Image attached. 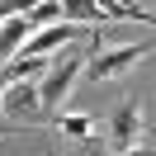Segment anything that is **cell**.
<instances>
[{"label": "cell", "instance_id": "obj_5", "mask_svg": "<svg viewBox=\"0 0 156 156\" xmlns=\"http://www.w3.org/2000/svg\"><path fill=\"white\" fill-rule=\"evenodd\" d=\"M137 123H142V109H137V104H118V109H114V118H109V137H114V151H123V147L137 137Z\"/></svg>", "mask_w": 156, "mask_h": 156}, {"label": "cell", "instance_id": "obj_6", "mask_svg": "<svg viewBox=\"0 0 156 156\" xmlns=\"http://www.w3.org/2000/svg\"><path fill=\"white\" fill-rule=\"evenodd\" d=\"M57 133H66V137H80L85 147H95V123H90L85 114H62V118H57Z\"/></svg>", "mask_w": 156, "mask_h": 156}, {"label": "cell", "instance_id": "obj_8", "mask_svg": "<svg viewBox=\"0 0 156 156\" xmlns=\"http://www.w3.org/2000/svg\"><path fill=\"white\" fill-rule=\"evenodd\" d=\"M0 90H5V76H0Z\"/></svg>", "mask_w": 156, "mask_h": 156}, {"label": "cell", "instance_id": "obj_3", "mask_svg": "<svg viewBox=\"0 0 156 156\" xmlns=\"http://www.w3.org/2000/svg\"><path fill=\"white\" fill-rule=\"evenodd\" d=\"M0 109L14 118L24 114H38V76H19V80H5V90H0Z\"/></svg>", "mask_w": 156, "mask_h": 156}, {"label": "cell", "instance_id": "obj_4", "mask_svg": "<svg viewBox=\"0 0 156 156\" xmlns=\"http://www.w3.org/2000/svg\"><path fill=\"white\" fill-rule=\"evenodd\" d=\"M33 33V24H29V14H5L0 19V62H10L14 52L24 48V38Z\"/></svg>", "mask_w": 156, "mask_h": 156}, {"label": "cell", "instance_id": "obj_1", "mask_svg": "<svg viewBox=\"0 0 156 156\" xmlns=\"http://www.w3.org/2000/svg\"><path fill=\"white\" fill-rule=\"evenodd\" d=\"M80 66H85V52L80 48H71L66 43V52H52V62L43 66V80H38V104L43 109H57L62 99L71 95V85H76V76H80Z\"/></svg>", "mask_w": 156, "mask_h": 156}, {"label": "cell", "instance_id": "obj_7", "mask_svg": "<svg viewBox=\"0 0 156 156\" xmlns=\"http://www.w3.org/2000/svg\"><path fill=\"white\" fill-rule=\"evenodd\" d=\"M114 5H133V0H114Z\"/></svg>", "mask_w": 156, "mask_h": 156}, {"label": "cell", "instance_id": "obj_2", "mask_svg": "<svg viewBox=\"0 0 156 156\" xmlns=\"http://www.w3.org/2000/svg\"><path fill=\"white\" fill-rule=\"evenodd\" d=\"M147 52H151V38L123 43V48H104V43H99V48H90V57H85L80 71H85L90 80H114V76H123L137 57H147Z\"/></svg>", "mask_w": 156, "mask_h": 156}]
</instances>
